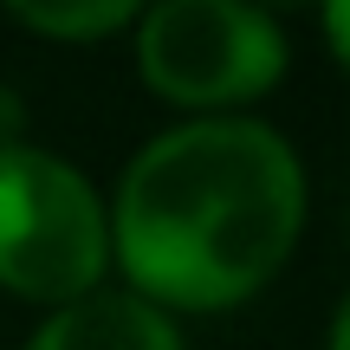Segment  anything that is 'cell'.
I'll use <instances>...</instances> for the list:
<instances>
[{"instance_id":"1","label":"cell","mask_w":350,"mask_h":350,"mask_svg":"<svg viewBox=\"0 0 350 350\" xmlns=\"http://www.w3.org/2000/svg\"><path fill=\"white\" fill-rule=\"evenodd\" d=\"M305 227L292 143L247 117H195L143 143L111 208V253L137 299L221 312L286 266Z\"/></svg>"},{"instance_id":"2","label":"cell","mask_w":350,"mask_h":350,"mask_svg":"<svg viewBox=\"0 0 350 350\" xmlns=\"http://www.w3.org/2000/svg\"><path fill=\"white\" fill-rule=\"evenodd\" d=\"M111 260V214L65 156L7 143L0 150V286L39 305L98 292Z\"/></svg>"},{"instance_id":"3","label":"cell","mask_w":350,"mask_h":350,"mask_svg":"<svg viewBox=\"0 0 350 350\" xmlns=\"http://www.w3.org/2000/svg\"><path fill=\"white\" fill-rule=\"evenodd\" d=\"M137 65L169 104H247L279 85L286 39L253 0H156L137 33Z\"/></svg>"},{"instance_id":"4","label":"cell","mask_w":350,"mask_h":350,"mask_svg":"<svg viewBox=\"0 0 350 350\" xmlns=\"http://www.w3.org/2000/svg\"><path fill=\"white\" fill-rule=\"evenodd\" d=\"M26 350H182V331L137 292H85L59 305Z\"/></svg>"},{"instance_id":"5","label":"cell","mask_w":350,"mask_h":350,"mask_svg":"<svg viewBox=\"0 0 350 350\" xmlns=\"http://www.w3.org/2000/svg\"><path fill=\"white\" fill-rule=\"evenodd\" d=\"M7 13L59 39H98L117 33L130 13H143V0H7Z\"/></svg>"},{"instance_id":"6","label":"cell","mask_w":350,"mask_h":350,"mask_svg":"<svg viewBox=\"0 0 350 350\" xmlns=\"http://www.w3.org/2000/svg\"><path fill=\"white\" fill-rule=\"evenodd\" d=\"M325 7V39H331V59H344V7L350 0H318Z\"/></svg>"},{"instance_id":"7","label":"cell","mask_w":350,"mask_h":350,"mask_svg":"<svg viewBox=\"0 0 350 350\" xmlns=\"http://www.w3.org/2000/svg\"><path fill=\"white\" fill-rule=\"evenodd\" d=\"M266 7H312V0H266Z\"/></svg>"}]
</instances>
